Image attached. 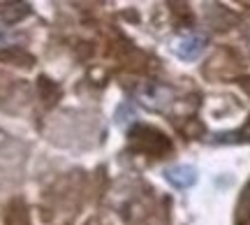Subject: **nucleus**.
<instances>
[{
	"label": "nucleus",
	"mask_w": 250,
	"mask_h": 225,
	"mask_svg": "<svg viewBox=\"0 0 250 225\" xmlns=\"http://www.w3.org/2000/svg\"><path fill=\"white\" fill-rule=\"evenodd\" d=\"M137 100L151 112H167L174 102V90L165 84H144L137 90Z\"/></svg>",
	"instance_id": "f257e3e1"
},
{
	"label": "nucleus",
	"mask_w": 250,
	"mask_h": 225,
	"mask_svg": "<svg viewBox=\"0 0 250 225\" xmlns=\"http://www.w3.org/2000/svg\"><path fill=\"white\" fill-rule=\"evenodd\" d=\"M206 46H208V37L204 33H188L174 42V54L183 61H195L204 54Z\"/></svg>",
	"instance_id": "f03ea898"
},
{
	"label": "nucleus",
	"mask_w": 250,
	"mask_h": 225,
	"mask_svg": "<svg viewBox=\"0 0 250 225\" xmlns=\"http://www.w3.org/2000/svg\"><path fill=\"white\" fill-rule=\"evenodd\" d=\"M165 179L174 188H190L197 181V170L192 165H171L165 170Z\"/></svg>",
	"instance_id": "7ed1b4c3"
},
{
	"label": "nucleus",
	"mask_w": 250,
	"mask_h": 225,
	"mask_svg": "<svg viewBox=\"0 0 250 225\" xmlns=\"http://www.w3.org/2000/svg\"><path fill=\"white\" fill-rule=\"evenodd\" d=\"M19 42H23V35L17 33V30H12L9 26H2V23H0V49H12V46H17Z\"/></svg>",
	"instance_id": "20e7f679"
}]
</instances>
